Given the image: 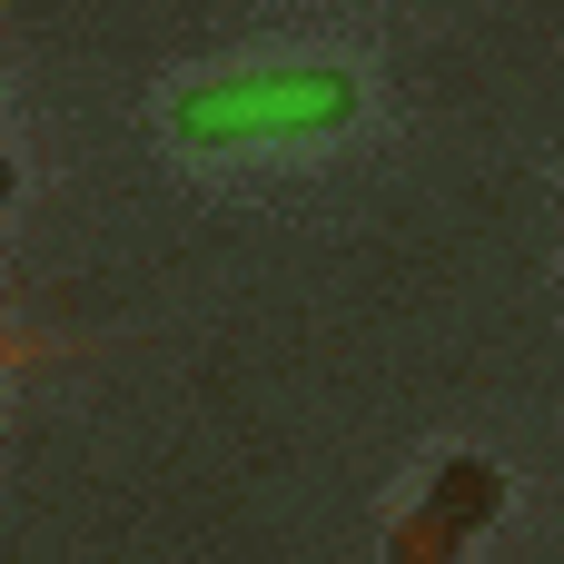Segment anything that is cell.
Here are the masks:
<instances>
[{
    "label": "cell",
    "mask_w": 564,
    "mask_h": 564,
    "mask_svg": "<svg viewBox=\"0 0 564 564\" xmlns=\"http://www.w3.org/2000/svg\"><path fill=\"white\" fill-rule=\"evenodd\" d=\"M357 119V79L327 59H268V69H208L178 89L169 129L188 149H268V139H327Z\"/></svg>",
    "instance_id": "cell-1"
},
{
    "label": "cell",
    "mask_w": 564,
    "mask_h": 564,
    "mask_svg": "<svg viewBox=\"0 0 564 564\" xmlns=\"http://www.w3.org/2000/svg\"><path fill=\"white\" fill-rule=\"evenodd\" d=\"M496 506H506V476L486 466V456H456L446 476H436V496H426V516L397 535V555H456L476 525H496Z\"/></svg>",
    "instance_id": "cell-2"
}]
</instances>
